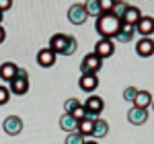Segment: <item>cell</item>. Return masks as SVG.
I'll return each mask as SVG.
<instances>
[{"mask_svg": "<svg viewBox=\"0 0 154 144\" xmlns=\"http://www.w3.org/2000/svg\"><path fill=\"white\" fill-rule=\"evenodd\" d=\"M76 48H78V41L76 37L66 35V33H56V35L49 39V49L56 54V56H72L76 54Z\"/></svg>", "mask_w": 154, "mask_h": 144, "instance_id": "obj_2", "label": "cell"}, {"mask_svg": "<svg viewBox=\"0 0 154 144\" xmlns=\"http://www.w3.org/2000/svg\"><path fill=\"white\" fill-rule=\"evenodd\" d=\"M109 134V124L105 120H97L95 121V130H93V136L95 138H105Z\"/></svg>", "mask_w": 154, "mask_h": 144, "instance_id": "obj_20", "label": "cell"}, {"mask_svg": "<svg viewBox=\"0 0 154 144\" xmlns=\"http://www.w3.org/2000/svg\"><path fill=\"white\" fill-rule=\"evenodd\" d=\"M82 105H84V109H86V117L99 120V115H101L103 109H105V101H103L101 97H97V95H91Z\"/></svg>", "mask_w": 154, "mask_h": 144, "instance_id": "obj_3", "label": "cell"}, {"mask_svg": "<svg viewBox=\"0 0 154 144\" xmlns=\"http://www.w3.org/2000/svg\"><path fill=\"white\" fill-rule=\"evenodd\" d=\"M119 27H121V19H117L113 12L99 14L95 21V29H97V33L101 35V39H113L117 35Z\"/></svg>", "mask_w": 154, "mask_h": 144, "instance_id": "obj_1", "label": "cell"}, {"mask_svg": "<svg viewBox=\"0 0 154 144\" xmlns=\"http://www.w3.org/2000/svg\"><path fill=\"white\" fill-rule=\"evenodd\" d=\"M8 99H11V91H8V86H2V84H0V105H6Z\"/></svg>", "mask_w": 154, "mask_h": 144, "instance_id": "obj_27", "label": "cell"}, {"mask_svg": "<svg viewBox=\"0 0 154 144\" xmlns=\"http://www.w3.org/2000/svg\"><path fill=\"white\" fill-rule=\"evenodd\" d=\"M78 86L86 91V93H93L97 86H99V76L97 74H82L80 80H78Z\"/></svg>", "mask_w": 154, "mask_h": 144, "instance_id": "obj_13", "label": "cell"}, {"mask_svg": "<svg viewBox=\"0 0 154 144\" xmlns=\"http://www.w3.org/2000/svg\"><path fill=\"white\" fill-rule=\"evenodd\" d=\"M11 6H12V0H0V12L8 11Z\"/></svg>", "mask_w": 154, "mask_h": 144, "instance_id": "obj_29", "label": "cell"}, {"mask_svg": "<svg viewBox=\"0 0 154 144\" xmlns=\"http://www.w3.org/2000/svg\"><path fill=\"white\" fill-rule=\"evenodd\" d=\"M70 115H72V117H74V120H76V121L84 120V117H86V109H84V105H82V103H80V105H78V107L74 109V111H72Z\"/></svg>", "mask_w": 154, "mask_h": 144, "instance_id": "obj_26", "label": "cell"}, {"mask_svg": "<svg viewBox=\"0 0 154 144\" xmlns=\"http://www.w3.org/2000/svg\"><path fill=\"white\" fill-rule=\"evenodd\" d=\"M134 107H140V109H148L150 107V103H154L152 95L148 93V91H138V95H136V99H134Z\"/></svg>", "mask_w": 154, "mask_h": 144, "instance_id": "obj_18", "label": "cell"}, {"mask_svg": "<svg viewBox=\"0 0 154 144\" xmlns=\"http://www.w3.org/2000/svg\"><path fill=\"white\" fill-rule=\"evenodd\" d=\"M84 144H99L97 140H88V142H84Z\"/></svg>", "mask_w": 154, "mask_h": 144, "instance_id": "obj_31", "label": "cell"}, {"mask_svg": "<svg viewBox=\"0 0 154 144\" xmlns=\"http://www.w3.org/2000/svg\"><path fill=\"white\" fill-rule=\"evenodd\" d=\"M37 64L43 66V68H51V66L56 64V54H54L49 48L39 49V52H37Z\"/></svg>", "mask_w": 154, "mask_h": 144, "instance_id": "obj_12", "label": "cell"}, {"mask_svg": "<svg viewBox=\"0 0 154 144\" xmlns=\"http://www.w3.org/2000/svg\"><path fill=\"white\" fill-rule=\"evenodd\" d=\"M101 68H103V60L97 56L95 52H93V54H86L84 60L80 62V70H82V74H97Z\"/></svg>", "mask_w": 154, "mask_h": 144, "instance_id": "obj_4", "label": "cell"}, {"mask_svg": "<svg viewBox=\"0 0 154 144\" xmlns=\"http://www.w3.org/2000/svg\"><path fill=\"white\" fill-rule=\"evenodd\" d=\"M2 128H4V132L8 136H19V132L23 130V120L19 115H8L4 120V124H2Z\"/></svg>", "mask_w": 154, "mask_h": 144, "instance_id": "obj_8", "label": "cell"}, {"mask_svg": "<svg viewBox=\"0 0 154 144\" xmlns=\"http://www.w3.org/2000/svg\"><path fill=\"white\" fill-rule=\"evenodd\" d=\"M66 144H84V136L80 132H70L66 136Z\"/></svg>", "mask_w": 154, "mask_h": 144, "instance_id": "obj_22", "label": "cell"}, {"mask_svg": "<svg viewBox=\"0 0 154 144\" xmlns=\"http://www.w3.org/2000/svg\"><path fill=\"white\" fill-rule=\"evenodd\" d=\"M113 52H115V43H113V39H99L95 45V54L101 58V60H105L109 56H113Z\"/></svg>", "mask_w": 154, "mask_h": 144, "instance_id": "obj_7", "label": "cell"}, {"mask_svg": "<svg viewBox=\"0 0 154 144\" xmlns=\"http://www.w3.org/2000/svg\"><path fill=\"white\" fill-rule=\"evenodd\" d=\"M17 70H19L17 64H12V62H4V64H0V78L6 80V83H11L12 78L17 76Z\"/></svg>", "mask_w": 154, "mask_h": 144, "instance_id": "obj_15", "label": "cell"}, {"mask_svg": "<svg viewBox=\"0 0 154 144\" xmlns=\"http://www.w3.org/2000/svg\"><path fill=\"white\" fill-rule=\"evenodd\" d=\"M0 25H2V12H0Z\"/></svg>", "mask_w": 154, "mask_h": 144, "instance_id": "obj_32", "label": "cell"}, {"mask_svg": "<svg viewBox=\"0 0 154 144\" xmlns=\"http://www.w3.org/2000/svg\"><path fill=\"white\" fill-rule=\"evenodd\" d=\"M60 128L64 130V132H78V121L72 117L70 113H64L62 117H60Z\"/></svg>", "mask_w": 154, "mask_h": 144, "instance_id": "obj_17", "label": "cell"}, {"mask_svg": "<svg viewBox=\"0 0 154 144\" xmlns=\"http://www.w3.org/2000/svg\"><path fill=\"white\" fill-rule=\"evenodd\" d=\"M136 33H138V31H136V25L121 23V27H119L115 39H117L119 43H130V41H134V35H136Z\"/></svg>", "mask_w": 154, "mask_h": 144, "instance_id": "obj_9", "label": "cell"}, {"mask_svg": "<svg viewBox=\"0 0 154 144\" xmlns=\"http://www.w3.org/2000/svg\"><path fill=\"white\" fill-rule=\"evenodd\" d=\"M136 54L140 58H150L154 54V39L150 37H142L138 43H136Z\"/></svg>", "mask_w": 154, "mask_h": 144, "instance_id": "obj_10", "label": "cell"}, {"mask_svg": "<svg viewBox=\"0 0 154 144\" xmlns=\"http://www.w3.org/2000/svg\"><path fill=\"white\" fill-rule=\"evenodd\" d=\"M136 95H138V89H136V86H125V89H123V99H125V101L134 103Z\"/></svg>", "mask_w": 154, "mask_h": 144, "instance_id": "obj_25", "label": "cell"}, {"mask_svg": "<svg viewBox=\"0 0 154 144\" xmlns=\"http://www.w3.org/2000/svg\"><path fill=\"white\" fill-rule=\"evenodd\" d=\"M8 91H11L12 95H17V97L25 95V93L29 91V76H19V74H17V76L11 80Z\"/></svg>", "mask_w": 154, "mask_h": 144, "instance_id": "obj_6", "label": "cell"}, {"mask_svg": "<svg viewBox=\"0 0 154 144\" xmlns=\"http://www.w3.org/2000/svg\"><path fill=\"white\" fill-rule=\"evenodd\" d=\"M86 8H84V4H80V2H76V4H72L70 8H68V21H70L72 25H82L84 21H86Z\"/></svg>", "mask_w": 154, "mask_h": 144, "instance_id": "obj_5", "label": "cell"}, {"mask_svg": "<svg viewBox=\"0 0 154 144\" xmlns=\"http://www.w3.org/2000/svg\"><path fill=\"white\" fill-rule=\"evenodd\" d=\"M99 4H101V14L113 12V8H115V0H99Z\"/></svg>", "mask_w": 154, "mask_h": 144, "instance_id": "obj_24", "label": "cell"}, {"mask_svg": "<svg viewBox=\"0 0 154 144\" xmlns=\"http://www.w3.org/2000/svg\"><path fill=\"white\" fill-rule=\"evenodd\" d=\"M152 107H154V103H152Z\"/></svg>", "mask_w": 154, "mask_h": 144, "instance_id": "obj_33", "label": "cell"}, {"mask_svg": "<svg viewBox=\"0 0 154 144\" xmlns=\"http://www.w3.org/2000/svg\"><path fill=\"white\" fill-rule=\"evenodd\" d=\"M95 121L93 117H84V120L78 121V132L82 136H93V130H95Z\"/></svg>", "mask_w": 154, "mask_h": 144, "instance_id": "obj_19", "label": "cell"}, {"mask_svg": "<svg viewBox=\"0 0 154 144\" xmlns=\"http://www.w3.org/2000/svg\"><path fill=\"white\" fill-rule=\"evenodd\" d=\"M78 105H80V101L72 97V99H68V101L64 103V109H66V113H72V111H74V109L78 107Z\"/></svg>", "mask_w": 154, "mask_h": 144, "instance_id": "obj_28", "label": "cell"}, {"mask_svg": "<svg viewBox=\"0 0 154 144\" xmlns=\"http://www.w3.org/2000/svg\"><path fill=\"white\" fill-rule=\"evenodd\" d=\"M148 120V109H140V107H131L128 111V121L134 126H142Z\"/></svg>", "mask_w": 154, "mask_h": 144, "instance_id": "obj_11", "label": "cell"}, {"mask_svg": "<svg viewBox=\"0 0 154 144\" xmlns=\"http://www.w3.org/2000/svg\"><path fill=\"white\" fill-rule=\"evenodd\" d=\"M4 39H6V31H4V27L0 25V43H2Z\"/></svg>", "mask_w": 154, "mask_h": 144, "instance_id": "obj_30", "label": "cell"}, {"mask_svg": "<svg viewBox=\"0 0 154 144\" xmlns=\"http://www.w3.org/2000/svg\"><path fill=\"white\" fill-rule=\"evenodd\" d=\"M130 8V4L128 2H115V8H113V14L117 17V19H123V14H125V11Z\"/></svg>", "mask_w": 154, "mask_h": 144, "instance_id": "obj_23", "label": "cell"}, {"mask_svg": "<svg viewBox=\"0 0 154 144\" xmlns=\"http://www.w3.org/2000/svg\"><path fill=\"white\" fill-rule=\"evenodd\" d=\"M140 19H142V12H140V8H138V6H134V4H130V8L125 11L123 19H121V23L138 25V23H140Z\"/></svg>", "mask_w": 154, "mask_h": 144, "instance_id": "obj_16", "label": "cell"}, {"mask_svg": "<svg viewBox=\"0 0 154 144\" xmlns=\"http://www.w3.org/2000/svg\"><path fill=\"white\" fill-rule=\"evenodd\" d=\"M84 8H86V14H93V17H99V14H101V4H99V0H88V2H84Z\"/></svg>", "mask_w": 154, "mask_h": 144, "instance_id": "obj_21", "label": "cell"}, {"mask_svg": "<svg viewBox=\"0 0 154 144\" xmlns=\"http://www.w3.org/2000/svg\"><path fill=\"white\" fill-rule=\"evenodd\" d=\"M136 31H138L142 37H150L154 33V19L152 17H142L140 23L136 25Z\"/></svg>", "mask_w": 154, "mask_h": 144, "instance_id": "obj_14", "label": "cell"}]
</instances>
